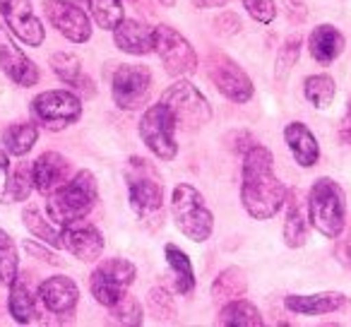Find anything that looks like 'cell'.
<instances>
[{
	"label": "cell",
	"mask_w": 351,
	"mask_h": 327,
	"mask_svg": "<svg viewBox=\"0 0 351 327\" xmlns=\"http://www.w3.org/2000/svg\"><path fill=\"white\" fill-rule=\"evenodd\" d=\"M287 186L274 173V156L267 147L253 145L243 154L241 205L253 219H272L287 202Z\"/></svg>",
	"instance_id": "1"
},
{
	"label": "cell",
	"mask_w": 351,
	"mask_h": 327,
	"mask_svg": "<svg viewBox=\"0 0 351 327\" xmlns=\"http://www.w3.org/2000/svg\"><path fill=\"white\" fill-rule=\"evenodd\" d=\"M97 178H94L92 171L82 169L68 183H63L58 191L51 193L49 200H46V210H49V217L58 226H70L87 219L89 212L97 205Z\"/></svg>",
	"instance_id": "2"
},
{
	"label": "cell",
	"mask_w": 351,
	"mask_h": 327,
	"mask_svg": "<svg viewBox=\"0 0 351 327\" xmlns=\"http://www.w3.org/2000/svg\"><path fill=\"white\" fill-rule=\"evenodd\" d=\"M125 186L130 207L140 221H156L164 207V181L152 161L132 156L125 164Z\"/></svg>",
	"instance_id": "3"
},
{
	"label": "cell",
	"mask_w": 351,
	"mask_h": 327,
	"mask_svg": "<svg viewBox=\"0 0 351 327\" xmlns=\"http://www.w3.org/2000/svg\"><path fill=\"white\" fill-rule=\"evenodd\" d=\"M308 219L325 239H339L346 224L344 191L332 178H317L308 193Z\"/></svg>",
	"instance_id": "4"
},
{
	"label": "cell",
	"mask_w": 351,
	"mask_h": 327,
	"mask_svg": "<svg viewBox=\"0 0 351 327\" xmlns=\"http://www.w3.org/2000/svg\"><path fill=\"white\" fill-rule=\"evenodd\" d=\"M171 217L186 239L202 243L215 231V215L207 207L205 197L191 183H178L171 193Z\"/></svg>",
	"instance_id": "5"
},
{
	"label": "cell",
	"mask_w": 351,
	"mask_h": 327,
	"mask_svg": "<svg viewBox=\"0 0 351 327\" xmlns=\"http://www.w3.org/2000/svg\"><path fill=\"white\" fill-rule=\"evenodd\" d=\"M34 123L51 132H60L82 116V99L68 89H49L41 92L32 101Z\"/></svg>",
	"instance_id": "6"
},
{
	"label": "cell",
	"mask_w": 351,
	"mask_h": 327,
	"mask_svg": "<svg viewBox=\"0 0 351 327\" xmlns=\"http://www.w3.org/2000/svg\"><path fill=\"white\" fill-rule=\"evenodd\" d=\"M137 277V267L125 258H108L97 265V269L89 277V289L97 303L111 308L128 296L132 282Z\"/></svg>",
	"instance_id": "7"
},
{
	"label": "cell",
	"mask_w": 351,
	"mask_h": 327,
	"mask_svg": "<svg viewBox=\"0 0 351 327\" xmlns=\"http://www.w3.org/2000/svg\"><path fill=\"white\" fill-rule=\"evenodd\" d=\"M161 104L171 108L176 123L183 130H200L205 123L212 121V106L202 92L191 84L188 80H181V82L171 84L169 89H164L161 94Z\"/></svg>",
	"instance_id": "8"
},
{
	"label": "cell",
	"mask_w": 351,
	"mask_h": 327,
	"mask_svg": "<svg viewBox=\"0 0 351 327\" xmlns=\"http://www.w3.org/2000/svg\"><path fill=\"white\" fill-rule=\"evenodd\" d=\"M176 123L173 113L166 104H154L140 118V137L147 149L161 161H173L178 154V142H176Z\"/></svg>",
	"instance_id": "9"
},
{
	"label": "cell",
	"mask_w": 351,
	"mask_h": 327,
	"mask_svg": "<svg viewBox=\"0 0 351 327\" xmlns=\"http://www.w3.org/2000/svg\"><path fill=\"white\" fill-rule=\"evenodd\" d=\"M152 70L142 63H123L111 77L113 104L123 111H135L147 101L152 89Z\"/></svg>",
	"instance_id": "10"
},
{
	"label": "cell",
	"mask_w": 351,
	"mask_h": 327,
	"mask_svg": "<svg viewBox=\"0 0 351 327\" xmlns=\"http://www.w3.org/2000/svg\"><path fill=\"white\" fill-rule=\"evenodd\" d=\"M156 56L164 63V70L173 77H181V75H193L197 70V53L193 49V44L169 25L156 27Z\"/></svg>",
	"instance_id": "11"
},
{
	"label": "cell",
	"mask_w": 351,
	"mask_h": 327,
	"mask_svg": "<svg viewBox=\"0 0 351 327\" xmlns=\"http://www.w3.org/2000/svg\"><path fill=\"white\" fill-rule=\"evenodd\" d=\"M207 75L215 82V87L234 104H248L253 99V82L245 75V70L236 63L234 58L224 53H210L207 56Z\"/></svg>",
	"instance_id": "12"
},
{
	"label": "cell",
	"mask_w": 351,
	"mask_h": 327,
	"mask_svg": "<svg viewBox=\"0 0 351 327\" xmlns=\"http://www.w3.org/2000/svg\"><path fill=\"white\" fill-rule=\"evenodd\" d=\"M0 15L17 41L27 46H41L46 39V32L41 27L39 17L34 15L32 0H0Z\"/></svg>",
	"instance_id": "13"
},
{
	"label": "cell",
	"mask_w": 351,
	"mask_h": 327,
	"mask_svg": "<svg viewBox=\"0 0 351 327\" xmlns=\"http://www.w3.org/2000/svg\"><path fill=\"white\" fill-rule=\"evenodd\" d=\"M44 12L51 25L73 44H84L92 36V20L70 0H46Z\"/></svg>",
	"instance_id": "14"
},
{
	"label": "cell",
	"mask_w": 351,
	"mask_h": 327,
	"mask_svg": "<svg viewBox=\"0 0 351 327\" xmlns=\"http://www.w3.org/2000/svg\"><path fill=\"white\" fill-rule=\"evenodd\" d=\"M0 70L20 87H34L39 82V68L15 44L8 27H0Z\"/></svg>",
	"instance_id": "15"
},
{
	"label": "cell",
	"mask_w": 351,
	"mask_h": 327,
	"mask_svg": "<svg viewBox=\"0 0 351 327\" xmlns=\"http://www.w3.org/2000/svg\"><path fill=\"white\" fill-rule=\"evenodd\" d=\"M39 301L46 306V311L53 313V315L68 317L75 313L80 301V289L65 274H56L49 277L39 284Z\"/></svg>",
	"instance_id": "16"
},
{
	"label": "cell",
	"mask_w": 351,
	"mask_h": 327,
	"mask_svg": "<svg viewBox=\"0 0 351 327\" xmlns=\"http://www.w3.org/2000/svg\"><path fill=\"white\" fill-rule=\"evenodd\" d=\"M32 178H34V188L41 195L49 197L53 191H58L63 183L73 178V167L58 152H44L39 159L32 164Z\"/></svg>",
	"instance_id": "17"
},
{
	"label": "cell",
	"mask_w": 351,
	"mask_h": 327,
	"mask_svg": "<svg viewBox=\"0 0 351 327\" xmlns=\"http://www.w3.org/2000/svg\"><path fill=\"white\" fill-rule=\"evenodd\" d=\"M63 248L82 263H97L104 253V236L97 226L77 221L63 226Z\"/></svg>",
	"instance_id": "18"
},
{
	"label": "cell",
	"mask_w": 351,
	"mask_h": 327,
	"mask_svg": "<svg viewBox=\"0 0 351 327\" xmlns=\"http://www.w3.org/2000/svg\"><path fill=\"white\" fill-rule=\"evenodd\" d=\"M32 191H34L32 169L25 167V164L12 169L8 152L0 149V202H3V205L22 202L32 195Z\"/></svg>",
	"instance_id": "19"
},
{
	"label": "cell",
	"mask_w": 351,
	"mask_h": 327,
	"mask_svg": "<svg viewBox=\"0 0 351 327\" xmlns=\"http://www.w3.org/2000/svg\"><path fill=\"white\" fill-rule=\"evenodd\" d=\"M113 44L130 56H147L156 46V27L145 25L140 20H125L113 29Z\"/></svg>",
	"instance_id": "20"
},
{
	"label": "cell",
	"mask_w": 351,
	"mask_h": 327,
	"mask_svg": "<svg viewBox=\"0 0 351 327\" xmlns=\"http://www.w3.org/2000/svg\"><path fill=\"white\" fill-rule=\"evenodd\" d=\"M346 303V296L339 291H322V293H291L284 298L287 311L296 313V315H327V313L339 311Z\"/></svg>",
	"instance_id": "21"
},
{
	"label": "cell",
	"mask_w": 351,
	"mask_h": 327,
	"mask_svg": "<svg viewBox=\"0 0 351 327\" xmlns=\"http://www.w3.org/2000/svg\"><path fill=\"white\" fill-rule=\"evenodd\" d=\"M284 140H287L289 149H291L298 167H303V169L315 167L317 159H320V147H317L315 135L308 130V125H303V123H298V121L289 123V125L284 128Z\"/></svg>",
	"instance_id": "22"
},
{
	"label": "cell",
	"mask_w": 351,
	"mask_h": 327,
	"mask_svg": "<svg viewBox=\"0 0 351 327\" xmlns=\"http://www.w3.org/2000/svg\"><path fill=\"white\" fill-rule=\"evenodd\" d=\"M39 289L29 287V279L27 277H17L10 284V296H8V308H10V315L15 322L22 325H29L39 317Z\"/></svg>",
	"instance_id": "23"
},
{
	"label": "cell",
	"mask_w": 351,
	"mask_h": 327,
	"mask_svg": "<svg viewBox=\"0 0 351 327\" xmlns=\"http://www.w3.org/2000/svg\"><path fill=\"white\" fill-rule=\"evenodd\" d=\"M308 49L311 56L317 60L320 65H330L344 51V36L337 27L332 25H320L311 32V39H308Z\"/></svg>",
	"instance_id": "24"
},
{
	"label": "cell",
	"mask_w": 351,
	"mask_h": 327,
	"mask_svg": "<svg viewBox=\"0 0 351 327\" xmlns=\"http://www.w3.org/2000/svg\"><path fill=\"white\" fill-rule=\"evenodd\" d=\"M308 221L306 219V207L298 193L287 195V221H284V243L289 248H301L308 241Z\"/></svg>",
	"instance_id": "25"
},
{
	"label": "cell",
	"mask_w": 351,
	"mask_h": 327,
	"mask_svg": "<svg viewBox=\"0 0 351 327\" xmlns=\"http://www.w3.org/2000/svg\"><path fill=\"white\" fill-rule=\"evenodd\" d=\"M22 219H25V226L29 229V234L36 236L39 241H44L49 248H63V226L56 224L51 217L46 219L39 207H34V205L25 207Z\"/></svg>",
	"instance_id": "26"
},
{
	"label": "cell",
	"mask_w": 351,
	"mask_h": 327,
	"mask_svg": "<svg viewBox=\"0 0 351 327\" xmlns=\"http://www.w3.org/2000/svg\"><path fill=\"white\" fill-rule=\"evenodd\" d=\"M39 140V125L36 123H12L3 130V147L8 154L25 156L34 149Z\"/></svg>",
	"instance_id": "27"
},
{
	"label": "cell",
	"mask_w": 351,
	"mask_h": 327,
	"mask_svg": "<svg viewBox=\"0 0 351 327\" xmlns=\"http://www.w3.org/2000/svg\"><path fill=\"white\" fill-rule=\"evenodd\" d=\"M164 255H166V265H169L171 272H173L176 291L183 293V296H186V293H193V289H195V272H193L191 258L173 243L166 245Z\"/></svg>",
	"instance_id": "28"
},
{
	"label": "cell",
	"mask_w": 351,
	"mask_h": 327,
	"mask_svg": "<svg viewBox=\"0 0 351 327\" xmlns=\"http://www.w3.org/2000/svg\"><path fill=\"white\" fill-rule=\"evenodd\" d=\"M219 325H234V327H260L263 325V315L250 301L243 298H231L226 306L219 311Z\"/></svg>",
	"instance_id": "29"
},
{
	"label": "cell",
	"mask_w": 351,
	"mask_h": 327,
	"mask_svg": "<svg viewBox=\"0 0 351 327\" xmlns=\"http://www.w3.org/2000/svg\"><path fill=\"white\" fill-rule=\"evenodd\" d=\"M248 291V279H245L243 269L241 267H229L215 279L212 284V296L217 301H231V298H239Z\"/></svg>",
	"instance_id": "30"
},
{
	"label": "cell",
	"mask_w": 351,
	"mask_h": 327,
	"mask_svg": "<svg viewBox=\"0 0 351 327\" xmlns=\"http://www.w3.org/2000/svg\"><path fill=\"white\" fill-rule=\"evenodd\" d=\"M17 277H20L17 243L5 229H0V287H10Z\"/></svg>",
	"instance_id": "31"
},
{
	"label": "cell",
	"mask_w": 351,
	"mask_h": 327,
	"mask_svg": "<svg viewBox=\"0 0 351 327\" xmlns=\"http://www.w3.org/2000/svg\"><path fill=\"white\" fill-rule=\"evenodd\" d=\"M303 94H306V99L315 108H327L337 94L335 80L330 75H311L303 82Z\"/></svg>",
	"instance_id": "32"
},
{
	"label": "cell",
	"mask_w": 351,
	"mask_h": 327,
	"mask_svg": "<svg viewBox=\"0 0 351 327\" xmlns=\"http://www.w3.org/2000/svg\"><path fill=\"white\" fill-rule=\"evenodd\" d=\"M97 27L113 32L123 20V0H87Z\"/></svg>",
	"instance_id": "33"
},
{
	"label": "cell",
	"mask_w": 351,
	"mask_h": 327,
	"mask_svg": "<svg viewBox=\"0 0 351 327\" xmlns=\"http://www.w3.org/2000/svg\"><path fill=\"white\" fill-rule=\"evenodd\" d=\"M51 70L56 73V77L73 84V87L82 80V65L75 53H63V51L53 53L51 56Z\"/></svg>",
	"instance_id": "34"
},
{
	"label": "cell",
	"mask_w": 351,
	"mask_h": 327,
	"mask_svg": "<svg viewBox=\"0 0 351 327\" xmlns=\"http://www.w3.org/2000/svg\"><path fill=\"white\" fill-rule=\"evenodd\" d=\"M108 315L116 325H142V306L137 298L132 296H123L116 306L108 308Z\"/></svg>",
	"instance_id": "35"
},
{
	"label": "cell",
	"mask_w": 351,
	"mask_h": 327,
	"mask_svg": "<svg viewBox=\"0 0 351 327\" xmlns=\"http://www.w3.org/2000/svg\"><path fill=\"white\" fill-rule=\"evenodd\" d=\"M298 56H301V36H291V39H287V44H284L277 53V68H274L277 82H284V80L289 77L291 68L296 65Z\"/></svg>",
	"instance_id": "36"
},
{
	"label": "cell",
	"mask_w": 351,
	"mask_h": 327,
	"mask_svg": "<svg viewBox=\"0 0 351 327\" xmlns=\"http://www.w3.org/2000/svg\"><path fill=\"white\" fill-rule=\"evenodd\" d=\"M241 3L250 12V17L255 22H260V25H269L274 20V15H277L274 0H241Z\"/></svg>",
	"instance_id": "37"
},
{
	"label": "cell",
	"mask_w": 351,
	"mask_h": 327,
	"mask_svg": "<svg viewBox=\"0 0 351 327\" xmlns=\"http://www.w3.org/2000/svg\"><path fill=\"white\" fill-rule=\"evenodd\" d=\"M239 29H241V20H239V15H234V12H221V15L215 20V32L221 36L236 34Z\"/></svg>",
	"instance_id": "38"
},
{
	"label": "cell",
	"mask_w": 351,
	"mask_h": 327,
	"mask_svg": "<svg viewBox=\"0 0 351 327\" xmlns=\"http://www.w3.org/2000/svg\"><path fill=\"white\" fill-rule=\"evenodd\" d=\"M335 258H337V263H341L344 267H351V226H349V231L344 234V239L337 241Z\"/></svg>",
	"instance_id": "39"
},
{
	"label": "cell",
	"mask_w": 351,
	"mask_h": 327,
	"mask_svg": "<svg viewBox=\"0 0 351 327\" xmlns=\"http://www.w3.org/2000/svg\"><path fill=\"white\" fill-rule=\"evenodd\" d=\"M149 306H152V311H156V313H159L161 308H166V311L173 315V303H171V296L164 291V289H152L149 291Z\"/></svg>",
	"instance_id": "40"
},
{
	"label": "cell",
	"mask_w": 351,
	"mask_h": 327,
	"mask_svg": "<svg viewBox=\"0 0 351 327\" xmlns=\"http://www.w3.org/2000/svg\"><path fill=\"white\" fill-rule=\"evenodd\" d=\"M25 248L29 250L32 255H39V258L44 260V263H49V265H56V263H58V260H56V255H51L49 250H44L39 243H34V241H27Z\"/></svg>",
	"instance_id": "41"
},
{
	"label": "cell",
	"mask_w": 351,
	"mask_h": 327,
	"mask_svg": "<svg viewBox=\"0 0 351 327\" xmlns=\"http://www.w3.org/2000/svg\"><path fill=\"white\" fill-rule=\"evenodd\" d=\"M229 0H193L197 10H212V8H224Z\"/></svg>",
	"instance_id": "42"
}]
</instances>
